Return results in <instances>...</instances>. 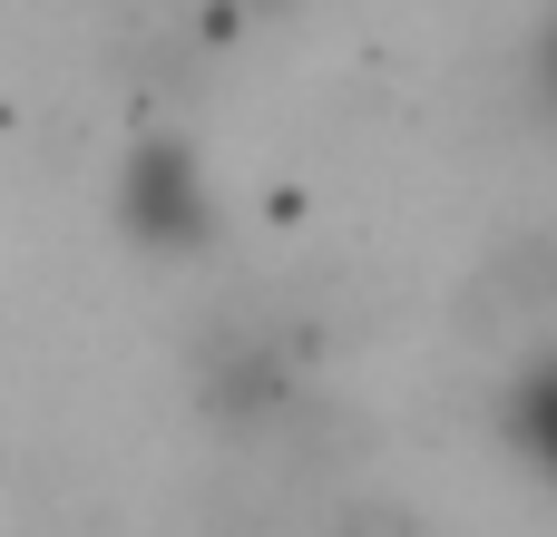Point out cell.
<instances>
[{"label":"cell","instance_id":"2","mask_svg":"<svg viewBox=\"0 0 557 537\" xmlns=\"http://www.w3.org/2000/svg\"><path fill=\"white\" fill-rule=\"evenodd\" d=\"M343 537H431V519H421V509H401L392 489H372V499H352V509H343Z\"/></svg>","mask_w":557,"mask_h":537},{"label":"cell","instance_id":"1","mask_svg":"<svg viewBox=\"0 0 557 537\" xmlns=\"http://www.w3.org/2000/svg\"><path fill=\"white\" fill-rule=\"evenodd\" d=\"M490 430H499V450H509L529 479L557 470V362L548 352H529V362L490 391Z\"/></svg>","mask_w":557,"mask_h":537}]
</instances>
